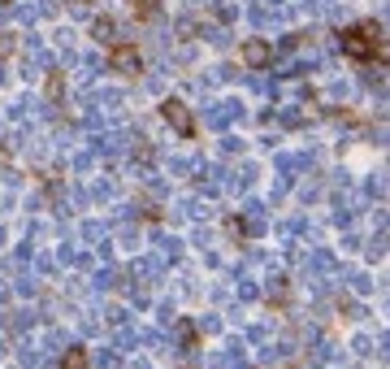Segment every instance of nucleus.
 Segmentation results:
<instances>
[{
	"mask_svg": "<svg viewBox=\"0 0 390 369\" xmlns=\"http://www.w3.org/2000/svg\"><path fill=\"white\" fill-rule=\"evenodd\" d=\"M161 117L169 122V127H174L182 139L195 135V122H191V113H187V105H182V101H165V105H161Z\"/></svg>",
	"mask_w": 390,
	"mask_h": 369,
	"instance_id": "1",
	"label": "nucleus"
},
{
	"mask_svg": "<svg viewBox=\"0 0 390 369\" xmlns=\"http://www.w3.org/2000/svg\"><path fill=\"white\" fill-rule=\"evenodd\" d=\"M243 61H247L252 70H265V65L273 61V44H269V39H247V44H243Z\"/></svg>",
	"mask_w": 390,
	"mask_h": 369,
	"instance_id": "2",
	"label": "nucleus"
},
{
	"mask_svg": "<svg viewBox=\"0 0 390 369\" xmlns=\"http://www.w3.org/2000/svg\"><path fill=\"white\" fill-rule=\"evenodd\" d=\"M338 44H343V53L356 57V61H369V57H373V44L364 39L360 31H343V35H338Z\"/></svg>",
	"mask_w": 390,
	"mask_h": 369,
	"instance_id": "3",
	"label": "nucleus"
},
{
	"mask_svg": "<svg viewBox=\"0 0 390 369\" xmlns=\"http://www.w3.org/2000/svg\"><path fill=\"white\" fill-rule=\"evenodd\" d=\"M239 226H243L247 235H265V226H269V221H265V205L252 200V205L243 209V221H239Z\"/></svg>",
	"mask_w": 390,
	"mask_h": 369,
	"instance_id": "4",
	"label": "nucleus"
},
{
	"mask_svg": "<svg viewBox=\"0 0 390 369\" xmlns=\"http://www.w3.org/2000/svg\"><path fill=\"white\" fill-rule=\"evenodd\" d=\"M109 65L117 74H139V53H135V48H117V53L109 57Z\"/></svg>",
	"mask_w": 390,
	"mask_h": 369,
	"instance_id": "5",
	"label": "nucleus"
},
{
	"mask_svg": "<svg viewBox=\"0 0 390 369\" xmlns=\"http://www.w3.org/2000/svg\"><path fill=\"white\" fill-rule=\"evenodd\" d=\"M230 117H243V105H239V101H226V105H217L213 113H208V127H226Z\"/></svg>",
	"mask_w": 390,
	"mask_h": 369,
	"instance_id": "6",
	"label": "nucleus"
},
{
	"mask_svg": "<svg viewBox=\"0 0 390 369\" xmlns=\"http://www.w3.org/2000/svg\"><path fill=\"white\" fill-rule=\"evenodd\" d=\"M91 35H96L100 44H109V39L117 35V22H113V18H96V22H91Z\"/></svg>",
	"mask_w": 390,
	"mask_h": 369,
	"instance_id": "7",
	"label": "nucleus"
},
{
	"mask_svg": "<svg viewBox=\"0 0 390 369\" xmlns=\"http://www.w3.org/2000/svg\"><path fill=\"white\" fill-rule=\"evenodd\" d=\"M91 365V356L83 352V348H70L65 356H61V369H87Z\"/></svg>",
	"mask_w": 390,
	"mask_h": 369,
	"instance_id": "8",
	"label": "nucleus"
},
{
	"mask_svg": "<svg viewBox=\"0 0 390 369\" xmlns=\"http://www.w3.org/2000/svg\"><path fill=\"white\" fill-rule=\"evenodd\" d=\"M278 117H282V122H286V127H299V122H304V113H295V109H282V113H278Z\"/></svg>",
	"mask_w": 390,
	"mask_h": 369,
	"instance_id": "9",
	"label": "nucleus"
},
{
	"mask_svg": "<svg viewBox=\"0 0 390 369\" xmlns=\"http://www.w3.org/2000/svg\"><path fill=\"white\" fill-rule=\"evenodd\" d=\"M269 295H273V300H282V295H286V283H282V278H269Z\"/></svg>",
	"mask_w": 390,
	"mask_h": 369,
	"instance_id": "10",
	"label": "nucleus"
},
{
	"mask_svg": "<svg viewBox=\"0 0 390 369\" xmlns=\"http://www.w3.org/2000/svg\"><path fill=\"white\" fill-rule=\"evenodd\" d=\"M96 361H100V369H113V365H117V352H100Z\"/></svg>",
	"mask_w": 390,
	"mask_h": 369,
	"instance_id": "11",
	"label": "nucleus"
},
{
	"mask_svg": "<svg viewBox=\"0 0 390 369\" xmlns=\"http://www.w3.org/2000/svg\"><path fill=\"white\" fill-rule=\"evenodd\" d=\"M5 9H9V0H0V13H5Z\"/></svg>",
	"mask_w": 390,
	"mask_h": 369,
	"instance_id": "12",
	"label": "nucleus"
}]
</instances>
